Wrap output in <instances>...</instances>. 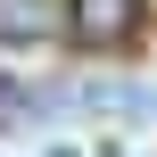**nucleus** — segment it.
I'll list each match as a JSON object with an SVG mask.
<instances>
[{"instance_id":"7ed1b4c3","label":"nucleus","mask_w":157,"mask_h":157,"mask_svg":"<svg viewBox=\"0 0 157 157\" xmlns=\"http://www.w3.org/2000/svg\"><path fill=\"white\" fill-rule=\"evenodd\" d=\"M132 116H157V91H132Z\"/></svg>"},{"instance_id":"f03ea898","label":"nucleus","mask_w":157,"mask_h":157,"mask_svg":"<svg viewBox=\"0 0 157 157\" xmlns=\"http://www.w3.org/2000/svg\"><path fill=\"white\" fill-rule=\"evenodd\" d=\"M33 25H41V0H0V33L8 41H25Z\"/></svg>"},{"instance_id":"f257e3e1","label":"nucleus","mask_w":157,"mask_h":157,"mask_svg":"<svg viewBox=\"0 0 157 157\" xmlns=\"http://www.w3.org/2000/svg\"><path fill=\"white\" fill-rule=\"evenodd\" d=\"M66 17H75V41H124L141 25V0H75Z\"/></svg>"}]
</instances>
